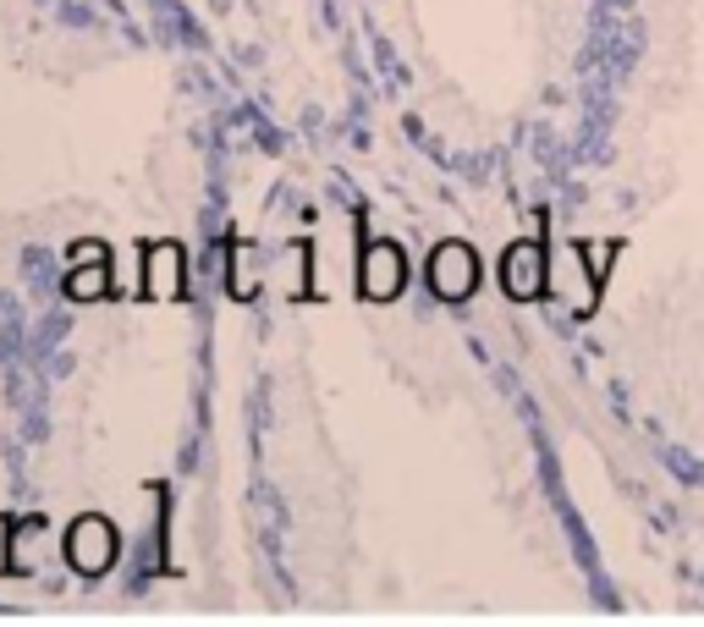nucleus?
Returning <instances> with one entry per match:
<instances>
[{
  "instance_id": "obj_1",
  "label": "nucleus",
  "mask_w": 704,
  "mask_h": 627,
  "mask_svg": "<svg viewBox=\"0 0 704 627\" xmlns=\"http://www.w3.org/2000/svg\"><path fill=\"white\" fill-rule=\"evenodd\" d=\"M61 556H67V567H72V573H83V578H105V573L116 567V556H122L116 523H111V517H100V512H83V517L67 528Z\"/></svg>"
},
{
  "instance_id": "obj_2",
  "label": "nucleus",
  "mask_w": 704,
  "mask_h": 627,
  "mask_svg": "<svg viewBox=\"0 0 704 627\" xmlns=\"http://www.w3.org/2000/svg\"><path fill=\"white\" fill-rule=\"evenodd\" d=\"M143 298L149 304L187 298V248L182 243H149V254H143Z\"/></svg>"
},
{
  "instance_id": "obj_3",
  "label": "nucleus",
  "mask_w": 704,
  "mask_h": 627,
  "mask_svg": "<svg viewBox=\"0 0 704 627\" xmlns=\"http://www.w3.org/2000/svg\"><path fill=\"white\" fill-rule=\"evenodd\" d=\"M358 287L369 304H391L402 287H408V259L397 243H369L364 259H358Z\"/></svg>"
},
{
  "instance_id": "obj_4",
  "label": "nucleus",
  "mask_w": 704,
  "mask_h": 627,
  "mask_svg": "<svg viewBox=\"0 0 704 627\" xmlns=\"http://www.w3.org/2000/svg\"><path fill=\"white\" fill-rule=\"evenodd\" d=\"M473 276H479V265H473V254L462 248V243H440L435 254H429V287L440 292V298H468L473 292Z\"/></svg>"
},
{
  "instance_id": "obj_5",
  "label": "nucleus",
  "mask_w": 704,
  "mask_h": 627,
  "mask_svg": "<svg viewBox=\"0 0 704 627\" xmlns=\"http://www.w3.org/2000/svg\"><path fill=\"white\" fill-rule=\"evenodd\" d=\"M44 539V517H17V523H6V573H33L39 567V556H33V545Z\"/></svg>"
},
{
  "instance_id": "obj_6",
  "label": "nucleus",
  "mask_w": 704,
  "mask_h": 627,
  "mask_svg": "<svg viewBox=\"0 0 704 627\" xmlns=\"http://www.w3.org/2000/svg\"><path fill=\"white\" fill-rule=\"evenodd\" d=\"M61 292H67L72 304H100V298H111V259H83V265H72L67 281H61Z\"/></svg>"
},
{
  "instance_id": "obj_7",
  "label": "nucleus",
  "mask_w": 704,
  "mask_h": 627,
  "mask_svg": "<svg viewBox=\"0 0 704 627\" xmlns=\"http://www.w3.org/2000/svg\"><path fill=\"white\" fill-rule=\"evenodd\" d=\"M83 259H111V248H105L100 237H78V243H72V265H83Z\"/></svg>"
}]
</instances>
